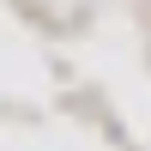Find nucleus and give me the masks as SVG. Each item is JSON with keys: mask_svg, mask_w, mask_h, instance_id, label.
<instances>
[]
</instances>
